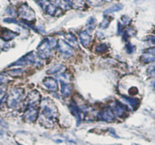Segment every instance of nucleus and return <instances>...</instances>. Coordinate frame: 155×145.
Listing matches in <instances>:
<instances>
[{
    "mask_svg": "<svg viewBox=\"0 0 155 145\" xmlns=\"http://www.w3.org/2000/svg\"><path fill=\"white\" fill-rule=\"evenodd\" d=\"M41 116H43L42 121L41 122H45V125L50 127L54 125V122L58 120L59 112L56 104L50 98H44L41 103Z\"/></svg>",
    "mask_w": 155,
    "mask_h": 145,
    "instance_id": "f257e3e1",
    "label": "nucleus"
},
{
    "mask_svg": "<svg viewBox=\"0 0 155 145\" xmlns=\"http://www.w3.org/2000/svg\"><path fill=\"white\" fill-rule=\"evenodd\" d=\"M57 46V40L52 37L44 38L37 46L39 56L43 59H47L51 56L53 49Z\"/></svg>",
    "mask_w": 155,
    "mask_h": 145,
    "instance_id": "f03ea898",
    "label": "nucleus"
},
{
    "mask_svg": "<svg viewBox=\"0 0 155 145\" xmlns=\"http://www.w3.org/2000/svg\"><path fill=\"white\" fill-rule=\"evenodd\" d=\"M42 65V59L39 54L36 53L35 52H31L27 55L24 56L18 60L16 61L15 63L12 64L13 65H18V66H26V65H34V66H41Z\"/></svg>",
    "mask_w": 155,
    "mask_h": 145,
    "instance_id": "7ed1b4c3",
    "label": "nucleus"
},
{
    "mask_svg": "<svg viewBox=\"0 0 155 145\" xmlns=\"http://www.w3.org/2000/svg\"><path fill=\"white\" fill-rule=\"evenodd\" d=\"M24 97V89L21 87L13 88L10 91L8 95L6 97V104L9 108H16Z\"/></svg>",
    "mask_w": 155,
    "mask_h": 145,
    "instance_id": "20e7f679",
    "label": "nucleus"
},
{
    "mask_svg": "<svg viewBox=\"0 0 155 145\" xmlns=\"http://www.w3.org/2000/svg\"><path fill=\"white\" fill-rule=\"evenodd\" d=\"M18 15L25 22H33L35 21V12L27 4H23L18 9Z\"/></svg>",
    "mask_w": 155,
    "mask_h": 145,
    "instance_id": "39448f33",
    "label": "nucleus"
},
{
    "mask_svg": "<svg viewBox=\"0 0 155 145\" xmlns=\"http://www.w3.org/2000/svg\"><path fill=\"white\" fill-rule=\"evenodd\" d=\"M37 2L46 14L51 16H56L59 15L60 8H58L56 4L50 0H37Z\"/></svg>",
    "mask_w": 155,
    "mask_h": 145,
    "instance_id": "423d86ee",
    "label": "nucleus"
},
{
    "mask_svg": "<svg viewBox=\"0 0 155 145\" xmlns=\"http://www.w3.org/2000/svg\"><path fill=\"white\" fill-rule=\"evenodd\" d=\"M56 47H57L59 53L65 59H68L74 55L73 46H71L69 43L65 42V40H58Z\"/></svg>",
    "mask_w": 155,
    "mask_h": 145,
    "instance_id": "0eeeda50",
    "label": "nucleus"
},
{
    "mask_svg": "<svg viewBox=\"0 0 155 145\" xmlns=\"http://www.w3.org/2000/svg\"><path fill=\"white\" fill-rule=\"evenodd\" d=\"M41 95L36 90H34L28 94L26 100H25V107H38L41 105Z\"/></svg>",
    "mask_w": 155,
    "mask_h": 145,
    "instance_id": "6e6552de",
    "label": "nucleus"
},
{
    "mask_svg": "<svg viewBox=\"0 0 155 145\" xmlns=\"http://www.w3.org/2000/svg\"><path fill=\"white\" fill-rule=\"evenodd\" d=\"M24 120L28 123L36 122L39 116V110L37 107H27L24 113Z\"/></svg>",
    "mask_w": 155,
    "mask_h": 145,
    "instance_id": "1a4fd4ad",
    "label": "nucleus"
},
{
    "mask_svg": "<svg viewBox=\"0 0 155 145\" xmlns=\"http://www.w3.org/2000/svg\"><path fill=\"white\" fill-rule=\"evenodd\" d=\"M113 111L114 113L115 116H118L120 118H124L127 116V113L129 111L128 107L126 104H123L120 103V101H116L113 104Z\"/></svg>",
    "mask_w": 155,
    "mask_h": 145,
    "instance_id": "9d476101",
    "label": "nucleus"
},
{
    "mask_svg": "<svg viewBox=\"0 0 155 145\" xmlns=\"http://www.w3.org/2000/svg\"><path fill=\"white\" fill-rule=\"evenodd\" d=\"M115 114L113 113V110L110 107L104 108V110H101L98 114V118L100 120L103 122H113L115 121Z\"/></svg>",
    "mask_w": 155,
    "mask_h": 145,
    "instance_id": "9b49d317",
    "label": "nucleus"
},
{
    "mask_svg": "<svg viewBox=\"0 0 155 145\" xmlns=\"http://www.w3.org/2000/svg\"><path fill=\"white\" fill-rule=\"evenodd\" d=\"M140 59L144 63H152L155 62V47L149 48L146 50L142 53Z\"/></svg>",
    "mask_w": 155,
    "mask_h": 145,
    "instance_id": "f8f14e48",
    "label": "nucleus"
},
{
    "mask_svg": "<svg viewBox=\"0 0 155 145\" xmlns=\"http://www.w3.org/2000/svg\"><path fill=\"white\" fill-rule=\"evenodd\" d=\"M18 35V34L5 28H0V38L5 41H10Z\"/></svg>",
    "mask_w": 155,
    "mask_h": 145,
    "instance_id": "ddd939ff",
    "label": "nucleus"
},
{
    "mask_svg": "<svg viewBox=\"0 0 155 145\" xmlns=\"http://www.w3.org/2000/svg\"><path fill=\"white\" fill-rule=\"evenodd\" d=\"M43 84L48 91L51 92H56L58 91V82L55 78L52 77H46L43 81Z\"/></svg>",
    "mask_w": 155,
    "mask_h": 145,
    "instance_id": "4468645a",
    "label": "nucleus"
},
{
    "mask_svg": "<svg viewBox=\"0 0 155 145\" xmlns=\"http://www.w3.org/2000/svg\"><path fill=\"white\" fill-rule=\"evenodd\" d=\"M80 42L84 47L87 48L91 43V35L87 31H81L78 33Z\"/></svg>",
    "mask_w": 155,
    "mask_h": 145,
    "instance_id": "2eb2a0df",
    "label": "nucleus"
},
{
    "mask_svg": "<svg viewBox=\"0 0 155 145\" xmlns=\"http://www.w3.org/2000/svg\"><path fill=\"white\" fill-rule=\"evenodd\" d=\"M69 110L71 113L74 116L78 122V125H80L81 122V110L78 107L75 102H71L69 105Z\"/></svg>",
    "mask_w": 155,
    "mask_h": 145,
    "instance_id": "dca6fc26",
    "label": "nucleus"
},
{
    "mask_svg": "<svg viewBox=\"0 0 155 145\" xmlns=\"http://www.w3.org/2000/svg\"><path fill=\"white\" fill-rule=\"evenodd\" d=\"M61 84V94L64 97H68V96L71 95V85L68 84V82L63 81L60 80Z\"/></svg>",
    "mask_w": 155,
    "mask_h": 145,
    "instance_id": "f3484780",
    "label": "nucleus"
},
{
    "mask_svg": "<svg viewBox=\"0 0 155 145\" xmlns=\"http://www.w3.org/2000/svg\"><path fill=\"white\" fill-rule=\"evenodd\" d=\"M122 97L127 104H129L131 106V107L134 110H136L138 108V107H139L140 101L138 98L129 97H126V96H122Z\"/></svg>",
    "mask_w": 155,
    "mask_h": 145,
    "instance_id": "a211bd4d",
    "label": "nucleus"
},
{
    "mask_svg": "<svg viewBox=\"0 0 155 145\" xmlns=\"http://www.w3.org/2000/svg\"><path fill=\"white\" fill-rule=\"evenodd\" d=\"M65 65L62 64H55L53 66L50 67V69L47 70V73L49 74H56L59 73H62L65 70Z\"/></svg>",
    "mask_w": 155,
    "mask_h": 145,
    "instance_id": "6ab92c4d",
    "label": "nucleus"
},
{
    "mask_svg": "<svg viewBox=\"0 0 155 145\" xmlns=\"http://www.w3.org/2000/svg\"><path fill=\"white\" fill-rule=\"evenodd\" d=\"M71 8L81 10L85 7V2L84 0H69Z\"/></svg>",
    "mask_w": 155,
    "mask_h": 145,
    "instance_id": "aec40b11",
    "label": "nucleus"
},
{
    "mask_svg": "<svg viewBox=\"0 0 155 145\" xmlns=\"http://www.w3.org/2000/svg\"><path fill=\"white\" fill-rule=\"evenodd\" d=\"M54 3L60 9L68 10L71 8L69 4V0H54Z\"/></svg>",
    "mask_w": 155,
    "mask_h": 145,
    "instance_id": "412c9836",
    "label": "nucleus"
},
{
    "mask_svg": "<svg viewBox=\"0 0 155 145\" xmlns=\"http://www.w3.org/2000/svg\"><path fill=\"white\" fill-rule=\"evenodd\" d=\"M65 37L71 46H73V47H78L77 37L74 34H71V33H68V34H65Z\"/></svg>",
    "mask_w": 155,
    "mask_h": 145,
    "instance_id": "4be33fe9",
    "label": "nucleus"
},
{
    "mask_svg": "<svg viewBox=\"0 0 155 145\" xmlns=\"http://www.w3.org/2000/svg\"><path fill=\"white\" fill-rule=\"evenodd\" d=\"M123 5L122 4H115L113 6L110 7L109 8L106 9L104 11V15H109V14H111V13H114L116 12H119L120 10L123 9Z\"/></svg>",
    "mask_w": 155,
    "mask_h": 145,
    "instance_id": "5701e85b",
    "label": "nucleus"
},
{
    "mask_svg": "<svg viewBox=\"0 0 155 145\" xmlns=\"http://www.w3.org/2000/svg\"><path fill=\"white\" fill-rule=\"evenodd\" d=\"M25 71H24L22 68H14V69H11V70H8L7 71V74H9L10 76L12 77H20L21 76L22 74H24Z\"/></svg>",
    "mask_w": 155,
    "mask_h": 145,
    "instance_id": "b1692460",
    "label": "nucleus"
},
{
    "mask_svg": "<svg viewBox=\"0 0 155 145\" xmlns=\"http://www.w3.org/2000/svg\"><path fill=\"white\" fill-rule=\"evenodd\" d=\"M87 28L88 31H91L96 28V25H97V20L94 18V17H91L89 18V19L87 20Z\"/></svg>",
    "mask_w": 155,
    "mask_h": 145,
    "instance_id": "393cba45",
    "label": "nucleus"
},
{
    "mask_svg": "<svg viewBox=\"0 0 155 145\" xmlns=\"http://www.w3.org/2000/svg\"><path fill=\"white\" fill-rule=\"evenodd\" d=\"M95 50H96L97 53L102 54V53H106L108 50V46L106 43H100L99 45L96 46Z\"/></svg>",
    "mask_w": 155,
    "mask_h": 145,
    "instance_id": "a878e982",
    "label": "nucleus"
},
{
    "mask_svg": "<svg viewBox=\"0 0 155 145\" xmlns=\"http://www.w3.org/2000/svg\"><path fill=\"white\" fill-rule=\"evenodd\" d=\"M87 3L94 7L101 6L104 4V0H86Z\"/></svg>",
    "mask_w": 155,
    "mask_h": 145,
    "instance_id": "bb28decb",
    "label": "nucleus"
},
{
    "mask_svg": "<svg viewBox=\"0 0 155 145\" xmlns=\"http://www.w3.org/2000/svg\"><path fill=\"white\" fill-rule=\"evenodd\" d=\"M147 73L150 77H155V62H153V63L149 65L147 69Z\"/></svg>",
    "mask_w": 155,
    "mask_h": 145,
    "instance_id": "cd10ccee",
    "label": "nucleus"
},
{
    "mask_svg": "<svg viewBox=\"0 0 155 145\" xmlns=\"http://www.w3.org/2000/svg\"><path fill=\"white\" fill-rule=\"evenodd\" d=\"M111 21V19H110L109 17H105L104 18V20L102 21V22L100 25V28H102V29H105V28H108L109 25L110 24Z\"/></svg>",
    "mask_w": 155,
    "mask_h": 145,
    "instance_id": "c85d7f7f",
    "label": "nucleus"
},
{
    "mask_svg": "<svg viewBox=\"0 0 155 145\" xmlns=\"http://www.w3.org/2000/svg\"><path fill=\"white\" fill-rule=\"evenodd\" d=\"M126 51H127L128 53H132L134 51H135V46L132 44H131L130 43H127L126 46Z\"/></svg>",
    "mask_w": 155,
    "mask_h": 145,
    "instance_id": "c756f323",
    "label": "nucleus"
},
{
    "mask_svg": "<svg viewBox=\"0 0 155 145\" xmlns=\"http://www.w3.org/2000/svg\"><path fill=\"white\" fill-rule=\"evenodd\" d=\"M121 21L122 22H123V25H128L131 22V19L126 15H123V17L121 18Z\"/></svg>",
    "mask_w": 155,
    "mask_h": 145,
    "instance_id": "7c9ffc66",
    "label": "nucleus"
},
{
    "mask_svg": "<svg viewBox=\"0 0 155 145\" xmlns=\"http://www.w3.org/2000/svg\"><path fill=\"white\" fill-rule=\"evenodd\" d=\"M6 81H7V78L5 77V76L2 75V74H0V86L5 84Z\"/></svg>",
    "mask_w": 155,
    "mask_h": 145,
    "instance_id": "2f4dec72",
    "label": "nucleus"
},
{
    "mask_svg": "<svg viewBox=\"0 0 155 145\" xmlns=\"http://www.w3.org/2000/svg\"><path fill=\"white\" fill-rule=\"evenodd\" d=\"M148 40H150L151 43H155V37H148Z\"/></svg>",
    "mask_w": 155,
    "mask_h": 145,
    "instance_id": "473e14b6",
    "label": "nucleus"
},
{
    "mask_svg": "<svg viewBox=\"0 0 155 145\" xmlns=\"http://www.w3.org/2000/svg\"><path fill=\"white\" fill-rule=\"evenodd\" d=\"M113 0H104V2H111Z\"/></svg>",
    "mask_w": 155,
    "mask_h": 145,
    "instance_id": "72a5a7b5",
    "label": "nucleus"
},
{
    "mask_svg": "<svg viewBox=\"0 0 155 145\" xmlns=\"http://www.w3.org/2000/svg\"><path fill=\"white\" fill-rule=\"evenodd\" d=\"M118 27H119V29H118V31H120V26H119V25H118ZM122 29H123V28H122L121 25H120V31H122Z\"/></svg>",
    "mask_w": 155,
    "mask_h": 145,
    "instance_id": "f704fd0d",
    "label": "nucleus"
},
{
    "mask_svg": "<svg viewBox=\"0 0 155 145\" xmlns=\"http://www.w3.org/2000/svg\"><path fill=\"white\" fill-rule=\"evenodd\" d=\"M153 87H154V88H155V82H154V84H153Z\"/></svg>",
    "mask_w": 155,
    "mask_h": 145,
    "instance_id": "c9c22d12",
    "label": "nucleus"
},
{
    "mask_svg": "<svg viewBox=\"0 0 155 145\" xmlns=\"http://www.w3.org/2000/svg\"><path fill=\"white\" fill-rule=\"evenodd\" d=\"M0 134H2V131H0Z\"/></svg>",
    "mask_w": 155,
    "mask_h": 145,
    "instance_id": "e433bc0d",
    "label": "nucleus"
}]
</instances>
